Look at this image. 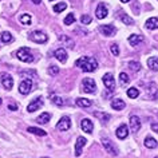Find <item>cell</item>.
Returning <instances> with one entry per match:
<instances>
[{"label": "cell", "instance_id": "60d3db41", "mask_svg": "<svg viewBox=\"0 0 158 158\" xmlns=\"http://www.w3.org/2000/svg\"><path fill=\"white\" fill-rule=\"evenodd\" d=\"M152 130L153 131L158 133V123H152Z\"/></svg>", "mask_w": 158, "mask_h": 158}, {"label": "cell", "instance_id": "74e56055", "mask_svg": "<svg viewBox=\"0 0 158 158\" xmlns=\"http://www.w3.org/2000/svg\"><path fill=\"white\" fill-rule=\"evenodd\" d=\"M81 23L82 24H90V23H91V16H89V15H82Z\"/></svg>", "mask_w": 158, "mask_h": 158}, {"label": "cell", "instance_id": "277c9868", "mask_svg": "<svg viewBox=\"0 0 158 158\" xmlns=\"http://www.w3.org/2000/svg\"><path fill=\"white\" fill-rule=\"evenodd\" d=\"M102 79H103V83L109 91H114V90H115V79H114L113 74H110V73L105 74Z\"/></svg>", "mask_w": 158, "mask_h": 158}, {"label": "cell", "instance_id": "bcb514c9", "mask_svg": "<svg viewBox=\"0 0 158 158\" xmlns=\"http://www.w3.org/2000/svg\"><path fill=\"white\" fill-rule=\"evenodd\" d=\"M2 102H3V101H2V98H0V105H2Z\"/></svg>", "mask_w": 158, "mask_h": 158}, {"label": "cell", "instance_id": "d6986e66", "mask_svg": "<svg viewBox=\"0 0 158 158\" xmlns=\"http://www.w3.org/2000/svg\"><path fill=\"white\" fill-rule=\"evenodd\" d=\"M142 42H143V36H142V35H130L129 36V43L134 47L138 46Z\"/></svg>", "mask_w": 158, "mask_h": 158}, {"label": "cell", "instance_id": "ffe728a7", "mask_svg": "<svg viewBox=\"0 0 158 158\" xmlns=\"http://www.w3.org/2000/svg\"><path fill=\"white\" fill-rule=\"evenodd\" d=\"M146 28L148 30H157L158 28V18H150L146 20Z\"/></svg>", "mask_w": 158, "mask_h": 158}, {"label": "cell", "instance_id": "6da1fadb", "mask_svg": "<svg viewBox=\"0 0 158 158\" xmlns=\"http://www.w3.org/2000/svg\"><path fill=\"white\" fill-rule=\"evenodd\" d=\"M75 64H77V67H81L86 73H93V71L97 70L98 62H97V59H94L91 56H82L81 59H78L75 62Z\"/></svg>", "mask_w": 158, "mask_h": 158}, {"label": "cell", "instance_id": "4316f807", "mask_svg": "<svg viewBox=\"0 0 158 158\" xmlns=\"http://www.w3.org/2000/svg\"><path fill=\"white\" fill-rule=\"evenodd\" d=\"M50 118H51V115H50V113H43V114H40V115L38 117V119H36V122H39V123H42V125H46L47 122L50 121Z\"/></svg>", "mask_w": 158, "mask_h": 158}, {"label": "cell", "instance_id": "8992f818", "mask_svg": "<svg viewBox=\"0 0 158 158\" xmlns=\"http://www.w3.org/2000/svg\"><path fill=\"white\" fill-rule=\"evenodd\" d=\"M70 127H71V119H70V117H67V115L62 117L56 125V129L60 130V131H67V130H70Z\"/></svg>", "mask_w": 158, "mask_h": 158}, {"label": "cell", "instance_id": "f35d334b", "mask_svg": "<svg viewBox=\"0 0 158 158\" xmlns=\"http://www.w3.org/2000/svg\"><path fill=\"white\" fill-rule=\"evenodd\" d=\"M51 101H52V102H54V103L56 105V106H63V105H64V101H63L62 98H59V97H54Z\"/></svg>", "mask_w": 158, "mask_h": 158}, {"label": "cell", "instance_id": "7dc6e473", "mask_svg": "<svg viewBox=\"0 0 158 158\" xmlns=\"http://www.w3.org/2000/svg\"><path fill=\"white\" fill-rule=\"evenodd\" d=\"M43 158H47V157H43Z\"/></svg>", "mask_w": 158, "mask_h": 158}, {"label": "cell", "instance_id": "7402d4cb", "mask_svg": "<svg viewBox=\"0 0 158 158\" xmlns=\"http://www.w3.org/2000/svg\"><path fill=\"white\" fill-rule=\"evenodd\" d=\"M125 106H126V103H125V102L122 101V99H114V101L111 102V107H113L114 110H118V111L123 110Z\"/></svg>", "mask_w": 158, "mask_h": 158}, {"label": "cell", "instance_id": "f6af8a7d", "mask_svg": "<svg viewBox=\"0 0 158 158\" xmlns=\"http://www.w3.org/2000/svg\"><path fill=\"white\" fill-rule=\"evenodd\" d=\"M0 137H2V138H7V137L4 135V134H2V133H0Z\"/></svg>", "mask_w": 158, "mask_h": 158}, {"label": "cell", "instance_id": "7c38bea8", "mask_svg": "<svg viewBox=\"0 0 158 158\" xmlns=\"http://www.w3.org/2000/svg\"><path fill=\"white\" fill-rule=\"evenodd\" d=\"M130 129L133 133H138L141 129V119L137 115H131L130 117Z\"/></svg>", "mask_w": 158, "mask_h": 158}, {"label": "cell", "instance_id": "484cf974", "mask_svg": "<svg viewBox=\"0 0 158 158\" xmlns=\"http://www.w3.org/2000/svg\"><path fill=\"white\" fill-rule=\"evenodd\" d=\"M59 40L63 42L67 47H70V48H74V42H73V39H70L67 35H60L59 36Z\"/></svg>", "mask_w": 158, "mask_h": 158}, {"label": "cell", "instance_id": "ab89813d", "mask_svg": "<svg viewBox=\"0 0 158 158\" xmlns=\"http://www.w3.org/2000/svg\"><path fill=\"white\" fill-rule=\"evenodd\" d=\"M48 74H51V75L59 74V67H58V66H51L50 69H48Z\"/></svg>", "mask_w": 158, "mask_h": 158}, {"label": "cell", "instance_id": "5b68a950", "mask_svg": "<svg viewBox=\"0 0 158 158\" xmlns=\"http://www.w3.org/2000/svg\"><path fill=\"white\" fill-rule=\"evenodd\" d=\"M30 39L35 43H46L47 42V35L44 32H42V31H34V32L30 34Z\"/></svg>", "mask_w": 158, "mask_h": 158}, {"label": "cell", "instance_id": "4dcf8cb0", "mask_svg": "<svg viewBox=\"0 0 158 158\" xmlns=\"http://www.w3.org/2000/svg\"><path fill=\"white\" fill-rule=\"evenodd\" d=\"M138 95H139V90H138L137 87H131L127 90V97L131 98V99H134V98H137Z\"/></svg>", "mask_w": 158, "mask_h": 158}, {"label": "cell", "instance_id": "44dd1931", "mask_svg": "<svg viewBox=\"0 0 158 158\" xmlns=\"http://www.w3.org/2000/svg\"><path fill=\"white\" fill-rule=\"evenodd\" d=\"M148 66L150 70L158 71V56H152L148 59Z\"/></svg>", "mask_w": 158, "mask_h": 158}, {"label": "cell", "instance_id": "1f68e13d", "mask_svg": "<svg viewBox=\"0 0 158 158\" xmlns=\"http://www.w3.org/2000/svg\"><path fill=\"white\" fill-rule=\"evenodd\" d=\"M12 40H14V38H12V35H11L10 32L4 31V32L2 34V42L3 43H11Z\"/></svg>", "mask_w": 158, "mask_h": 158}, {"label": "cell", "instance_id": "7a4b0ae2", "mask_svg": "<svg viewBox=\"0 0 158 158\" xmlns=\"http://www.w3.org/2000/svg\"><path fill=\"white\" fill-rule=\"evenodd\" d=\"M16 56H18L19 60H22L24 63L34 62V56H32V54H31L28 47H20V48L18 50V52H16Z\"/></svg>", "mask_w": 158, "mask_h": 158}, {"label": "cell", "instance_id": "c3c4849f", "mask_svg": "<svg viewBox=\"0 0 158 158\" xmlns=\"http://www.w3.org/2000/svg\"><path fill=\"white\" fill-rule=\"evenodd\" d=\"M156 158H158V157H156Z\"/></svg>", "mask_w": 158, "mask_h": 158}, {"label": "cell", "instance_id": "603a6c76", "mask_svg": "<svg viewBox=\"0 0 158 158\" xmlns=\"http://www.w3.org/2000/svg\"><path fill=\"white\" fill-rule=\"evenodd\" d=\"M145 146L148 149H156L157 146H158V142L154 139L153 137H146V139H145Z\"/></svg>", "mask_w": 158, "mask_h": 158}, {"label": "cell", "instance_id": "d6a6232c", "mask_svg": "<svg viewBox=\"0 0 158 158\" xmlns=\"http://www.w3.org/2000/svg\"><path fill=\"white\" fill-rule=\"evenodd\" d=\"M67 8V3H58V4L54 6V12H62V11H64Z\"/></svg>", "mask_w": 158, "mask_h": 158}, {"label": "cell", "instance_id": "5bb4252c", "mask_svg": "<svg viewBox=\"0 0 158 158\" xmlns=\"http://www.w3.org/2000/svg\"><path fill=\"white\" fill-rule=\"evenodd\" d=\"M86 138L83 137H78V139H77V143H75V157H79L82 154V149L85 148V145H86Z\"/></svg>", "mask_w": 158, "mask_h": 158}, {"label": "cell", "instance_id": "ac0fdd59", "mask_svg": "<svg viewBox=\"0 0 158 158\" xmlns=\"http://www.w3.org/2000/svg\"><path fill=\"white\" fill-rule=\"evenodd\" d=\"M115 134L119 139H125V138H127V135H129V127L126 125H121L117 129Z\"/></svg>", "mask_w": 158, "mask_h": 158}, {"label": "cell", "instance_id": "cb8c5ba5", "mask_svg": "<svg viewBox=\"0 0 158 158\" xmlns=\"http://www.w3.org/2000/svg\"><path fill=\"white\" fill-rule=\"evenodd\" d=\"M77 105L79 107H90L93 102L90 99H86V98H77Z\"/></svg>", "mask_w": 158, "mask_h": 158}, {"label": "cell", "instance_id": "8fae6325", "mask_svg": "<svg viewBox=\"0 0 158 158\" xmlns=\"http://www.w3.org/2000/svg\"><path fill=\"white\" fill-rule=\"evenodd\" d=\"M43 106V99L42 98H35V99L31 102V103L27 106V111L28 113H34L36 111V110H39Z\"/></svg>", "mask_w": 158, "mask_h": 158}, {"label": "cell", "instance_id": "e0dca14e", "mask_svg": "<svg viewBox=\"0 0 158 158\" xmlns=\"http://www.w3.org/2000/svg\"><path fill=\"white\" fill-rule=\"evenodd\" d=\"M54 56L58 59L59 62H62V63H66L67 60V51L63 48V47H60V48H58V50H55V52H54Z\"/></svg>", "mask_w": 158, "mask_h": 158}, {"label": "cell", "instance_id": "7bdbcfd3", "mask_svg": "<svg viewBox=\"0 0 158 158\" xmlns=\"http://www.w3.org/2000/svg\"><path fill=\"white\" fill-rule=\"evenodd\" d=\"M32 2L35 3V4H40V3H42V0H32Z\"/></svg>", "mask_w": 158, "mask_h": 158}, {"label": "cell", "instance_id": "52a82bcc", "mask_svg": "<svg viewBox=\"0 0 158 158\" xmlns=\"http://www.w3.org/2000/svg\"><path fill=\"white\" fill-rule=\"evenodd\" d=\"M102 145H103V148H105V150L107 153L113 154V156H117L118 154V149L113 145V142L110 141L109 138H102Z\"/></svg>", "mask_w": 158, "mask_h": 158}, {"label": "cell", "instance_id": "9a60e30c", "mask_svg": "<svg viewBox=\"0 0 158 158\" xmlns=\"http://www.w3.org/2000/svg\"><path fill=\"white\" fill-rule=\"evenodd\" d=\"M107 14H109V11H107V7H106L105 4H98L97 7V10H95V16L98 19H105L106 16H107Z\"/></svg>", "mask_w": 158, "mask_h": 158}, {"label": "cell", "instance_id": "f546056e", "mask_svg": "<svg viewBox=\"0 0 158 158\" xmlns=\"http://www.w3.org/2000/svg\"><path fill=\"white\" fill-rule=\"evenodd\" d=\"M94 117L98 118V119H101L102 122H107L110 119V115L106 113H101V111H95L94 113Z\"/></svg>", "mask_w": 158, "mask_h": 158}, {"label": "cell", "instance_id": "ee69618b", "mask_svg": "<svg viewBox=\"0 0 158 158\" xmlns=\"http://www.w3.org/2000/svg\"><path fill=\"white\" fill-rule=\"evenodd\" d=\"M121 2H122V3H129L130 0H121Z\"/></svg>", "mask_w": 158, "mask_h": 158}, {"label": "cell", "instance_id": "30bf717a", "mask_svg": "<svg viewBox=\"0 0 158 158\" xmlns=\"http://www.w3.org/2000/svg\"><path fill=\"white\" fill-rule=\"evenodd\" d=\"M31 90H32V82H31V79H24V81L19 85V91H20L23 95L30 94Z\"/></svg>", "mask_w": 158, "mask_h": 158}, {"label": "cell", "instance_id": "ba28073f", "mask_svg": "<svg viewBox=\"0 0 158 158\" xmlns=\"http://www.w3.org/2000/svg\"><path fill=\"white\" fill-rule=\"evenodd\" d=\"M146 95H148V98H150V99H158V87L157 85L154 83V82H152V83L148 85V89H146Z\"/></svg>", "mask_w": 158, "mask_h": 158}, {"label": "cell", "instance_id": "f1b7e54d", "mask_svg": "<svg viewBox=\"0 0 158 158\" xmlns=\"http://www.w3.org/2000/svg\"><path fill=\"white\" fill-rule=\"evenodd\" d=\"M119 82H121V86H122V87H125L126 85H129V82H130L129 75L126 74V73H121V74H119Z\"/></svg>", "mask_w": 158, "mask_h": 158}, {"label": "cell", "instance_id": "d590c367", "mask_svg": "<svg viewBox=\"0 0 158 158\" xmlns=\"http://www.w3.org/2000/svg\"><path fill=\"white\" fill-rule=\"evenodd\" d=\"M129 67H130V70H133V71H139L141 70V64L138 62H129Z\"/></svg>", "mask_w": 158, "mask_h": 158}, {"label": "cell", "instance_id": "4fadbf2b", "mask_svg": "<svg viewBox=\"0 0 158 158\" xmlns=\"http://www.w3.org/2000/svg\"><path fill=\"white\" fill-rule=\"evenodd\" d=\"M99 31L102 34L105 35V36H113L114 34H115V27H114L113 24H103L99 27Z\"/></svg>", "mask_w": 158, "mask_h": 158}, {"label": "cell", "instance_id": "e575fe53", "mask_svg": "<svg viewBox=\"0 0 158 158\" xmlns=\"http://www.w3.org/2000/svg\"><path fill=\"white\" fill-rule=\"evenodd\" d=\"M73 23H75V16H74V14H69L64 19V24L70 26V24H73Z\"/></svg>", "mask_w": 158, "mask_h": 158}, {"label": "cell", "instance_id": "b9f144b4", "mask_svg": "<svg viewBox=\"0 0 158 158\" xmlns=\"http://www.w3.org/2000/svg\"><path fill=\"white\" fill-rule=\"evenodd\" d=\"M18 107H16V105H8V110H12V111H15Z\"/></svg>", "mask_w": 158, "mask_h": 158}, {"label": "cell", "instance_id": "2e32d148", "mask_svg": "<svg viewBox=\"0 0 158 158\" xmlns=\"http://www.w3.org/2000/svg\"><path fill=\"white\" fill-rule=\"evenodd\" d=\"M81 127L83 131L90 134V133H93V130H94V123L89 118H85V119H82V122H81Z\"/></svg>", "mask_w": 158, "mask_h": 158}, {"label": "cell", "instance_id": "d4e9b609", "mask_svg": "<svg viewBox=\"0 0 158 158\" xmlns=\"http://www.w3.org/2000/svg\"><path fill=\"white\" fill-rule=\"evenodd\" d=\"M27 131L32 133V134H35V135H40V137L47 135V131H44V130H42V129H39V127H34V126H31V127L27 129Z\"/></svg>", "mask_w": 158, "mask_h": 158}, {"label": "cell", "instance_id": "83f0119b", "mask_svg": "<svg viewBox=\"0 0 158 158\" xmlns=\"http://www.w3.org/2000/svg\"><path fill=\"white\" fill-rule=\"evenodd\" d=\"M119 19L122 20V23H125V24H127V26H133L134 24V20L131 18L129 16V15H126V14H119Z\"/></svg>", "mask_w": 158, "mask_h": 158}, {"label": "cell", "instance_id": "8d00e7d4", "mask_svg": "<svg viewBox=\"0 0 158 158\" xmlns=\"http://www.w3.org/2000/svg\"><path fill=\"white\" fill-rule=\"evenodd\" d=\"M110 50H111V54L114 56H118V55H119V47H118V44H115V43H113L111 47H110Z\"/></svg>", "mask_w": 158, "mask_h": 158}, {"label": "cell", "instance_id": "836d02e7", "mask_svg": "<svg viewBox=\"0 0 158 158\" xmlns=\"http://www.w3.org/2000/svg\"><path fill=\"white\" fill-rule=\"evenodd\" d=\"M20 22H22V24H24V26H30L31 24V16L28 14H23L20 16Z\"/></svg>", "mask_w": 158, "mask_h": 158}, {"label": "cell", "instance_id": "9c48e42d", "mask_svg": "<svg viewBox=\"0 0 158 158\" xmlns=\"http://www.w3.org/2000/svg\"><path fill=\"white\" fill-rule=\"evenodd\" d=\"M0 79H2V83H3V86H4V89H7V90L12 89V86H14V78L11 77L10 74L3 73L2 75H0Z\"/></svg>", "mask_w": 158, "mask_h": 158}, {"label": "cell", "instance_id": "3957f363", "mask_svg": "<svg viewBox=\"0 0 158 158\" xmlns=\"http://www.w3.org/2000/svg\"><path fill=\"white\" fill-rule=\"evenodd\" d=\"M82 90L87 94H94L97 91V85L94 82V79L91 78H85L82 82Z\"/></svg>", "mask_w": 158, "mask_h": 158}]
</instances>
